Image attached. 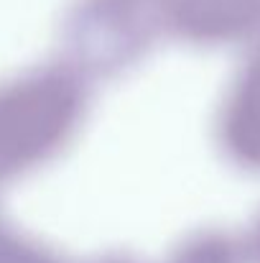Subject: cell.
I'll list each match as a JSON object with an SVG mask.
<instances>
[{
  "label": "cell",
  "mask_w": 260,
  "mask_h": 263,
  "mask_svg": "<svg viewBox=\"0 0 260 263\" xmlns=\"http://www.w3.org/2000/svg\"><path fill=\"white\" fill-rule=\"evenodd\" d=\"M87 89L72 67H44L0 85V184L49 164L74 138Z\"/></svg>",
  "instance_id": "1"
},
{
  "label": "cell",
  "mask_w": 260,
  "mask_h": 263,
  "mask_svg": "<svg viewBox=\"0 0 260 263\" xmlns=\"http://www.w3.org/2000/svg\"><path fill=\"white\" fill-rule=\"evenodd\" d=\"M67 23V67L79 77L130 67L169 31L166 0H82Z\"/></svg>",
  "instance_id": "2"
}]
</instances>
